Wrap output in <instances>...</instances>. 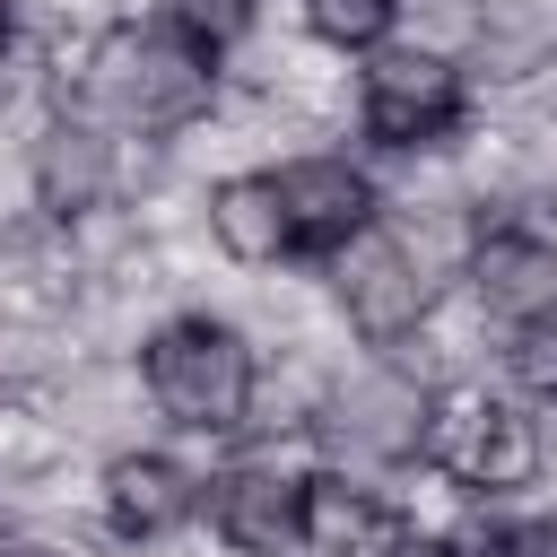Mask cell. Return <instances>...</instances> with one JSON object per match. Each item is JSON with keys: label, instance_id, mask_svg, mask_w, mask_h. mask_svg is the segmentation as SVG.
<instances>
[{"label": "cell", "instance_id": "cell-1", "mask_svg": "<svg viewBox=\"0 0 557 557\" xmlns=\"http://www.w3.org/2000/svg\"><path fill=\"white\" fill-rule=\"evenodd\" d=\"M87 104L122 131H183L191 113H209V52L183 35L122 26L87 52Z\"/></svg>", "mask_w": 557, "mask_h": 557}, {"label": "cell", "instance_id": "cell-2", "mask_svg": "<svg viewBox=\"0 0 557 557\" xmlns=\"http://www.w3.org/2000/svg\"><path fill=\"white\" fill-rule=\"evenodd\" d=\"M139 374H148V400L191 435H235L252 409V348L226 322H165Z\"/></svg>", "mask_w": 557, "mask_h": 557}, {"label": "cell", "instance_id": "cell-3", "mask_svg": "<svg viewBox=\"0 0 557 557\" xmlns=\"http://www.w3.org/2000/svg\"><path fill=\"white\" fill-rule=\"evenodd\" d=\"M426 453L461 479V487H522L531 470H540V435H531V418H513L505 400H487V392H444L435 409H426Z\"/></svg>", "mask_w": 557, "mask_h": 557}, {"label": "cell", "instance_id": "cell-4", "mask_svg": "<svg viewBox=\"0 0 557 557\" xmlns=\"http://www.w3.org/2000/svg\"><path fill=\"white\" fill-rule=\"evenodd\" d=\"M461 122V70L444 52H383L366 70V131L383 148H426Z\"/></svg>", "mask_w": 557, "mask_h": 557}, {"label": "cell", "instance_id": "cell-5", "mask_svg": "<svg viewBox=\"0 0 557 557\" xmlns=\"http://www.w3.org/2000/svg\"><path fill=\"white\" fill-rule=\"evenodd\" d=\"M426 392L409 383V374H392V366H366V374H348L339 383V400H331V444L339 453H357V461H409V453H426Z\"/></svg>", "mask_w": 557, "mask_h": 557}, {"label": "cell", "instance_id": "cell-6", "mask_svg": "<svg viewBox=\"0 0 557 557\" xmlns=\"http://www.w3.org/2000/svg\"><path fill=\"white\" fill-rule=\"evenodd\" d=\"M270 183H278V209H287V244H305V252H348L374 226V183L348 157H296Z\"/></svg>", "mask_w": 557, "mask_h": 557}, {"label": "cell", "instance_id": "cell-7", "mask_svg": "<svg viewBox=\"0 0 557 557\" xmlns=\"http://www.w3.org/2000/svg\"><path fill=\"white\" fill-rule=\"evenodd\" d=\"M209 522L235 557H296L305 548V479H278L270 461H244L209 479Z\"/></svg>", "mask_w": 557, "mask_h": 557}, {"label": "cell", "instance_id": "cell-8", "mask_svg": "<svg viewBox=\"0 0 557 557\" xmlns=\"http://www.w3.org/2000/svg\"><path fill=\"white\" fill-rule=\"evenodd\" d=\"M339 305H348V322H357L366 339H400V331H418V313H426V270H418V252L366 226V235L348 244Z\"/></svg>", "mask_w": 557, "mask_h": 557}, {"label": "cell", "instance_id": "cell-9", "mask_svg": "<svg viewBox=\"0 0 557 557\" xmlns=\"http://www.w3.org/2000/svg\"><path fill=\"white\" fill-rule=\"evenodd\" d=\"M191 505H200V487H191V470L165 461V453H122V461L104 470V513H113L122 540H165V531L191 522Z\"/></svg>", "mask_w": 557, "mask_h": 557}, {"label": "cell", "instance_id": "cell-10", "mask_svg": "<svg viewBox=\"0 0 557 557\" xmlns=\"http://www.w3.org/2000/svg\"><path fill=\"white\" fill-rule=\"evenodd\" d=\"M470 278H479V305L505 322L557 313V244H540V235H487Z\"/></svg>", "mask_w": 557, "mask_h": 557}, {"label": "cell", "instance_id": "cell-11", "mask_svg": "<svg viewBox=\"0 0 557 557\" xmlns=\"http://www.w3.org/2000/svg\"><path fill=\"white\" fill-rule=\"evenodd\" d=\"M209 235H218L235 261H278V252H287L278 183H270V174H226V183L209 191Z\"/></svg>", "mask_w": 557, "mask_h": 557}, {"label": "cell", "instance_id": "cell-12", "mask_svg": "<svg viewBox=\"0 0 557 557\" xmlns=\"http://www.w3.org/2000/svg\"><path fill=\"white\" fill-rule=\"evenodd\" d=\"M374 513H383V505L357 496L348 479H305V548H331V557H339Z\"/></svg>", "mask_w": 557, "mask_h": 557}, {"label": "cell", "instance_id": "cell-13", "mask_svg": "<svg viewBox=\"0 0 557 557\" xmlns=\"http://www.w3.org/2000/svg\"><path fill=\"white\" fill-rule=\"evenodd\" d=\"M392 17H400V0H305V26H313L322 44H339V52L383 44V35H392Z\"/></svg>", "mask_w": 557, "mask_h": 557}, {"label": "cell", "instance_id": "cell-14", "mask_svg": "<svg viewBox=\"0 0 557 557\" xmlns=\"http://www.w3.org/2000/svg\"><path fill=\"white\" fill-rule=\"evenodd\" d=\"M505 374H513L531 400H557V313L513 322V339H505Z\"/></svg>", "mask_w": 557, "mask_h": 557}, {"label": "cell", "instance_id": "cell-15", "mask_svg": "<svg viewBox=\"0 0 557 557\" xmlns=\"http://www.w3.org/2000/svg\"><path fill=\"white\" fill-rule=\"evenodd\" d=\"M174 26H183V44L218 52V44H235L252 26V0H174Z\"/></svg>", "mask_w": 557, "mask_h": 557}, {"label": "cell", "instance_id": "cell-16", "mask_svg": "<svg viewBox=\"0 0 557 557\" xmlns=\"http://www.w3.org/2000/svg\"><path fill=\"white\" fill-rule=\"evenodd\" d=\"M339 557H453V540H426V531H409V522H392V513H374Z\"/></svg>", "mask_w": 557, "mask_h": 557}, {"label": "cell", "instance_id": "cell-17", "mask_svg": "<svg viewBox=\"0 0 557 557\" xmlns=\"http://www.w3.org/2000/svg\"><path fill=\"white\" fill-rule=\"evenodd\" d=\"M505 557H557V522H531V531H505Z\"/></svg>", "mask_w": 557, "mask_h": 557}, {"label": "cell", "instance_id": "cell-18", "mask_svg": "<svg viewBox=\"0 0 557 557\" xmlns=\"http://www.w3.org/2000/svg\"><path fill=\"white\" fill-rule=\"evenodd\" d=\"M0 557H44V548H0Z\"/></svg>", "mask_w": 557, "mask_h": 557}, {"label": "cell", "instance_id": "cell-19", "mask_svg": "<svg viewBox=\"0 0 557 557\" xmlns=\"http://www.w3.org/2000/svg\"><path fill=\"white\" fill-rule=\"evenodd\" d=\"M0 52H9V9H0Z\"/></svg>", "mask_w": 557, "mask_h": 557}]
</instances>
